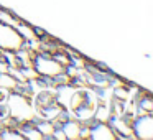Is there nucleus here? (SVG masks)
Here are the masks:
<instances>
[{
    "label": "nucleus",
    "mask_w": 153,
    "mask_h": 140,
    "mask_svg": "<svg viewBox=\"0 0 153 140\" xmlns=\"http://www.w3.org/2000/svg\"><path fill=\"white\" fill-rule=\"evenodd\" d=\"M5 109H7V115L15 125L23 122H31V120L38 119V110L35 107L31 97L25 96L23 92H8L5 97Z\"/></svg>",
    "instance_id": "nucleus-1"
},
{
    "label": "nucleus",
    "mask_w": 153,
    "mask_h": 140,
    "mask_svg": "<svg viewBox=\"0 0 153 140\" xmlns=\"http://www.w3.org/2000/svg\"><path fill=\"white\" fill-rule=\"evenodd\" d=\"M17 129H18V132L22 133V137H23V139H28V140H45L43 133L38 130L35 120H31V122L18 124Z\"/></svg>",
    "instance_id": "nucleus-7"
},
{
    "label": "nucleus",
    "mask_w": 153,
    "mask_h": 140,
    "mask_svg": "<svg viewBox=\"0 0 153 140\" xmlns=\"http://www.w3.org/2000/svg\"><path fill=\"white\" fill-rule=\"evenodd\" d=\"M22 139L23 137H22V133L18 132V129L15 125L0 127V140H22Z\"/></svg>",
    "instance_id": "nucleus-11"
},
{
    "label": "nucleus",
    "mask_w": 153,
    "mask_h": 140,
    "mask_svg": "<svg viewBox=\"0 0 153 140\" xmlns=\"http://www.w3.org/2000/svg\"><path fill=\"white\" fill-rule=\"evenodd\" d=\"M89 127V139L91 140H114L117 137L115 130L112 129L109 122H102V120H92L87 124Z\"/></svg>",
    "instance_id": "nucleus-5"
},
{
    "label": "nucleus",
    "mask_w": 153,
    "mask_h": 140,
    "mask_svg": "<svg viewBox=\"0 0 153 140\" xmlns=\"http://www.w3.org/2000/svg\"><path fill=\"white\" fill-rule=\"evenodd\" d=\"M35 124H36L38 130H40V132L43 133L45 140H48V139L51 140V133H53V132H54V129H56V124L51 122V120H48V119H41V117L35 119Z\"/></svg>",
    "instance_id": "nucleus-9"
},
{
    "label": "nucleus",
    "mask_w": 153,
    "mask_h": 140,
    "mask_svg": "<svg viewBox=\"0 0 153 140\" xmlns=\"http://www.w3.org/2000/svg\"><path fill=\"white\" fill-rule=\"evenodd\" d=\"M112 97L114 99H119V101H125L127 102V97H128V91L127 87H115L112 92Z\"/></svg>",
    "instance_id": "nucleus-12"
},
{
    "label": "nucleus",
    "mask_w": 153,
    "mask_h": 140,
    "mask_svg": "<svg viewBox=\"0 0 153 140\" xmlns=\"http://www.w3.org/2000/svg\"><path fill=\"white\" fill-rule=\"evenodd\" d=\"M61 130L64 133V139L66 140H79L81 139V130H82V124L79 120H76L74 117H68L66 120L59 124Z\"/></svg>",
    "instance_id": "nucleus-6"
},
{
    "label": "nucleus",
    "mask_w": 153,
    "mask_h": 140,
    "mask_svg": "<svg viewBox=\"0 0 153 140\" xmlns=\"http://www.w3.org/2000/svg\"><path fill=\"white\" fill-rule=\"evenodd\" d=\"M135 107H137V110H138V114H153V99H152V96H150L148 92L142 94V97L137 101Z\"/></svg>",
    "instance_id": "nucleus-10"
},
{
    "label": "nucleus",
    "mask_w": 153,
    "mask_h": 140,
    "mask_svg": "<svg viewBox=\"0 0 153 140\" xmlns=\"http://www.w3.org/2000/svg\"><path fill=\"white\" fill-rule=\"evenodd\" d=\"M18 86H20V83H18V79L10 71L0 73V89L2 91H5V92H13V91L18 89Z\"/></svg>",
    "instance_id": "nucleus-8"
},
{
    "label": "nucleus",
    "mask_w": 153,
    "mask_h": 140,
    "mask_svg": "<svg viewBox=\"0 0 153 140\" xmlns=\"http://www.w3.org/2000/svg\"><path fill=\"white\" fill-rule=\"evenodd\" d=\"M2 56H4V51H2V50H0V58H2Z\"/></svg>",
    "instance_id": "nucleus-13"
},
{
    "label": "nucleus",
    "mask_w": 153,
    "mask_h": 140,
    "mask_svg": "<svg viewBox=\"0 0 153 140\" xmlns=\"http://www.w3.org/2000/svg\"><path fill=\"white\" fill-rule=\"evenodd\" d=\"M132 132L137 140H152L153 139V115L152 114H138L132 117Z\"/></svg>",
    "instance_id": "nucleus-4"
},
{
    "label": "nucleus",
    "mask_w": 153,
    "mask_h": 140,
    "mask_svg": "<svg viewBox=\"0 0 153 140\" xmlns=\"http://www.w3.org/2000/svg\"><path fill=\"white\" fill-rule=\"evenodd\" d=\"M23 46H27V41L20 31L13 25L0 22V50L5 53H17Z\"/></svg>",
    "instance_id": "nucleus-3"
},
{
    "label": "nucleus",
    "mask_w": 153,
    "mask_h": 140,
    "mask_svg": "<svg viewBox=\"0 0 153 140\" xmlns=\"http://www.w3.org/2000/svg\"><path fill=\"white\" fill-rule=\"evenodd\" d=\"M31 68L36 73V76L43 77V79H54L61 73H64L63 64L54 60L51 53H46V51L41 50H36L31 53Z\"/></svg>",
    "instance_id": "nucleus-2"
}]
</instances>
